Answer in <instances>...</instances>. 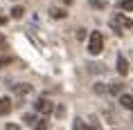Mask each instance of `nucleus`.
Wrapping results in <instances>:
<instances>
[{
  "instance_id": "nucleus-7",
  "label": "nucleus",
  "mask_w": 133,
  "mask_h": 130,
  "mask_svg": "<svg viewBox=\"0 0 133 130\" xmlns=\"http://www.w3.org/2000/svg\"><path fill=\"white\" fill-rule=\"evenodd\" d=\"M14 92H18V94H29L32 88H29L27 83H21V85H14Z\"/></svg>"
},
{
  "instance_id": "nucleus-5",
  "label": "nucleus",
  "mask_w": 133,
  "mask_h": 130,
  "mask_svg": "<svg viewBox=\"0 0 133 130\" xmlns=\"http://www.w3.org/2000/svg\"><path fill=\"white\" fill-rule=\"evenodd\" d=\"M117 72H119L122 76H126V74H129V61H126V58H124L122 54L117 56Z\"/></svg>"
},
{
  "instance_id": "nucleus-18",
  "label": "nucleus",
  "mask_w": 133,
  "mask_h": 130,
  "mask_svg": "<svg viewBox=\"0 0 133 130\" xmlns=\"http://www.w3.org/2000/svg\"><path fill=\"white\" fill-rule=\"evenodd\" d=\"M5 22H7V18H5V16H0V25H5Z\"/></svg>"
},
{
  "instance_id": "nucleus-6",
  "label": "nucleus",
  "mask_w": 133,
  "mask_h": 130,
  "mask_svg": "<svg viewBox=\"0 0 133 130\" xmlns=\"http://www.w3.org/2000/svg\"><path fill=\"white\" fill-rule=\"evenodd\" d=\"M119 103H122V108L133 112V96L131 94H119Z\"/></svg>"
},
{
  "instance_id": "nucleus-14",
  "label": "nucleus",
  "mask_w": 133,
  "mask_h": 130,
  "mask_svg": "<svg viewBox=\"0 0 133 130\" xmlns=\"http://www.w3.org/2000/svg\"><path fill=\"white\" fill-rule=\"evenodd\" d=\"M72 128H77V130H86L88 126L84 123V119H75V123H72Z\"/></svg>"
},
{
  "instance_id": "nucleus-17",
  "label": "nucleus",
  "mask_w": 133,
  "mask_h": 130,
  "mask_svg": "<svg viewBox=\"0 0 133 130\" xmlns=\"http://www.w3.org/2000/svg\"><path fill=\"white\" fill-rule=\"evenodd\" d=\"M77 38H86V29H79V32H77Z\"/></svg>"
},
{
  "instance_id": "nucleus-4",
  "label": "nucleus",
  "mask_w": 133,
  "mask_h": 130,
  "mask_svg": "<svg viewBox=\"0 0 133 130\" xmlns=\"http://www.w3.org/2000/svg\"><path fill=\"white\" fill-rule=\"evenodd\" d=\"M11 108H14L11 99H9V96H2V99H0V114H9Z\"/></svg>"
},
{
  "instance_id": "nucleus-12",
  "label": "nucleus",
  "mask_w": 133,
  "mask_h": 130,
  "mask_svg": "<svg viewBox=\"0 0 133 130\" xmlns=\"http://www.w3.org/2000/svg\"><path fill=\"white\" fill-rule=\"evenodd\" d=\"M23 121L27 123V126H32V128H36V121H38V119H36L34 114H25V117H23Z\"/></svg>"
},
{
  "instance_id": "nucleus-1",
  "label": "nucleus",
  "mask_w": 133,
  "mask_h": 130,
  "mask_svg": "<svg viewBox=\"0 0 133 130\" xmlns=\"http://www.w3.org/2000/svg\"><path fill=\"white\" fill-rule=\"evenodd\" d=\"M111 27H113L115 34H122L124 29H131V27H133V20H131L126 14H115V16L111 18Z\"/></svg>"
},
{
  "instance_id": "nucleus-19",
  "label": "nucleus",
  "mask_w": 133,
  "mask_h": 130,
  "mask_svg": "<svg viewBox=\"0 0 133 130\" xmlns=\"http://www.w3.org/2000/svg\"><path fill=\"white\" fill-rule=\"evenodd\" d=\"M63 5H72V0H61Z\"/></svg>"
},
{
  "instance_id": "nucleus-8",
  "label": "nucleus",
  "mask_w": 133,
  "mask_h": 130,
  "mask_svg": "<svg viewBox=\"0 0 133 130\" xmlns=\"http://www.w3.org/2000/svg\"><path fill=\"white\" fill-rule=\"evenodd\" d=\"M23 14H25V7H21V5L18 7H11V18L18 20V18H23Z\"/></svg>"
},
{
  "instance_id": "nucleus-3",
  "label": "nucleus",
  "mask_w": 133,
  "mask_h": 130,
  "mask_svg": "<svg viewBox=\"0 0 133 130\" xmlns=\"http://www.w3.org/2000/svg\"><path fill=\"white\" fill-rule=\"evenodd\" d=\"M52 108H54V103L50 101V99H45V96H41V99H36V101H34V110H36V112H41V114H50Z\"/></svg>"
},
{
  "instance_id": "nucleus-2",
  "label": "nucleus",
  "mask_w": 133,
  "mask_h": 130,
  "mask_svg": "<svg viewBox=\"0 0 133 130\" xmlns=\"http://www.w3.org/2000/svg\"><path fill=\"white\" fill-rule=\"evenodd\" d=\"M102 49H104V36H102V32H92L88 38V52L92 56H97L102 54Z\"/></svg>"
},
{
  "instance_id": "nucleus-13",
  "label": "nucleus",
  "mask_w": 133,
  "mask_h": 130,
  "mask_svg": "<svg viewBox=\"0 0 133 130\" xmlns=\"http://www.w3.org/2000/svg\"><path fill=\"white\" fill-rule=\"evenodd\" d=\"M11 63H16L14 56H0V67H5V65H11Z\"/></svg>"
},
{
  "instance_id": "nucleus-15",
  "label": "nucleus",
  "mask_w": 133,
  "mask_h": 130,
  "mask_svg": "<svg viewBox=\"0 0 133 130\" xmlns=\"http://www.w3.org/2000/svg\"><path fill=\"white\" fill-rule=\"evenodd\" d=\"M90 5H92V7H97V9L104 7V2H99V0H90Z\"/></svg>"
},
{
  "instance_id": "nucleus-9",
  "label": "nucleus",
  "mask_w": 133,
  "mask_h": 130,
  "mask_svg": "<svg viewBox=\"0 0 133 130\" xmlns=\"http://www.w3.org/2000/svg\"><path fill=\"white\" fill-rule=\"evenodd\" d=\"M50 16H52V18H65V9H56V7H52V9H50Z\"/></svg>"
},
{
  "instance_id": "nucleus-16",
  "label": "nucleus",
  "mask_w": 133,
  "mask_h": 130,
  "mask_svg": "<svg viewBox=\"0 0 133 130\" xmlns=\"http://www.w3.org/2000/svg\"><path fill=\"white\" fill-rule=\"evenodd\" d=\"M36 128H38V130H45V128H48V123H45V121H38V123H36Z\"/></svg>"
},
{
  "instance_id": "nucleus-10",
  "label": "nucleus",
  "mask_w": 133,
  "mask_h": 130,
  "mask_svg": "<svg viewBox=\"0 0 133 130\" xmlns=\"http://www.w3.org/2000/svg\"><path fill=\"white\" fill-rule=\"evenodd\" d=\"M122 88H124L122 83H111V85H108V92H111V94H119Z\"/></svg>"
},
{
  "instance_id": "nucleus-11",
  "label": "nucleus",
  "mask_w": 133,
  "mask_h": 130,
  "mask_svg": "<svg viewBox=\"0 0 133 130\" xmlns=\"http://www.w3.org/2000/svg\"><path fill=\"white\" fill-rule=\"evenodd\" d=\"M119 9L122 11H133V0H122L119 2Z\"/></svg>"
}]
</instances>
